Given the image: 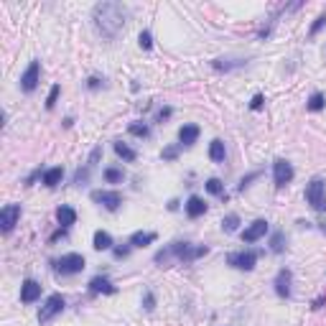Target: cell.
I'll return each mask as SVG.
<instances>
[{
	"instance_id": "1",
	"label": "cell",
	"mask_w": 326,
	"mask_h": 326,
	"mask_svg": "<svg viewBox=\"0 0 326 326\" xmlns=\"http://www.w3.org/2000/svg\"><path fill=\"white\" fill-rule=\"evenodd\" d=\"M92 21H95V28L105 38H115L125 28L128 10L123 3H97L92 8Z\"/></svg>"
},
{
	"instance_id": "2",
	"label": "cell",
	"mask_w": 326,
	"mask_h": 326,
	"mask_svg": "<svg viewBox=\"0 0 326 326\" xmlns=\"http://www.w3.org/2000/svg\"><path fill=\"white\" fill-rule=\"evenodd\" d=\"M209 253V247H191V242H173L168 245L166 250H161V253L156 255V262L158 265H166L168 260H179V262H189V260H196L201 255Z\"/></svg>"
},
{
	"instance_id": "3",
	"label": "cell",
	"mask_w": 326,
	"mask_h": 326,
	"mask_svg": "<svg viewBox=\"0 0 326 326\" xmlns=\"http://www.w3.org/2000/svg\"><path fill=\"white\" fill-rule=\"evenodd\" d=\"M306 201L314 206L316 212H326V181L324 179H311L306 186Z\"/></svg>"
},
{
	"instance_id": "4",
	"label": "cell",
	"mask_w": 326,
	"mask_h": 326,
	"mask_svg": "<svg viewBox=\"0 0 326 326\" xmlns=\"http://www.w3.org/2000/svg\"><path fill=\"white\" fill-rule=\"evenodd\" d=\"M84 255H77V253H69V255H62L56 260V273L59 275H77L84 270Z\"/></svg>"
},
{
	"instance_id": "5",
	"label": "cell",
	"mask_w": 326,
	"mask_h": 326,
	"mask_svg": "<svg viewBox=\"0 0 326 326\" xmlns=\"http://www.w3.org/2000/svg\"><path fill=\"white\" fill-rule=\"evenodd\" d=\"M62 311H64V295L54 293V295H49V298H46V303L41 306V311H38V321H41V324H46V321H51L56 314H62Z\"/></svg>"
},
{
	"instance_id": "6",
	"label": "cell",
	"mask_w": 326,
	"mask_h": 326,
	"mask_svg": "<svg viewBox=\"0 0 326 326\" xmlns=\"http://www.w3.org/2000/svg\"><path fill=\"white\" fill-rule=\"evenodd\" d=\"M227 262L237 270H253L255 262H258V253L255 250H242V253H232L227 255Z\"/></svg>"
},
{
	"instance_id": "7",
	"label": "cell",
	"mask_w": 326,
	"mask_h": 326,
	"mask_svg": "<svg viewBox=\"0 0 326 326\" xmlns=\"http://www.w3.org/2000/svg\"><path fill=\"white\" fill-rule=\"evenodd\" d=\"M38 79H41V62H33L26 66V71H23V77H21V90L23 92H33L36 87H38Z\"/></svg>"
},
{
	"instance_id": "8",
	"label": "cell",
	"mask_w": 326,
	"mask_h": 326,
	"mask_svg": "<svg viewBox=\"0 0 326 326\" xmlns=\"http://www.w3.org/2000/svg\"><path fill=\"white\" fill-rule=\"evenodd\" d=\"M18 219H21V206L18 204H8L3 206V212H0V229H3L5 234L18 225Z\"/></svg>"
},
{
	"instance_id": "9",
	"label": "cell",
	"mask_w": 326,
	"mask_h": 326,
	"mask_svg": "<svg viewBox=\"0 0 326 326\" xmlns=\"http://www.w3.org/2000/svg\"><path fill=\"white\" fill-rule=\"evenodd\" d=\"M273 181H275V186H286V184H291L293 181V166L288 161H275L273 163Z\"/></svg>"
},
{
	"instance_id": "10",
	"label": "cell",
	"mask_w": 326,
	"mask_h": 326,
	"mask_svg": "<svg viewBox=\"0 0 326 326\" xmlns=\"http://www.w3.org/2000/svg\"><path fill=\"white\" fill-rule=\"evenodd\" d=\"M92 199L102 206H107L110 212H115L117 206L123 204V194L120 191H92Z\"/></svg>"
},
{
	"instance_id": "11",
	"label": "cell",
	"mask_w": 326,
	"mask_h": 326,
	"mask_svg": "<svg viewBox=\"0 0 326 326\" xmlns=\"http://www.w3.org/2000/svg\"><path fill=\"white\" fill-rule=\"evenodd\" d=\"M265 234H268V222H265V219H255L253 225L242 232V240L245 242H258L260 237H265Z\"/></svg>"
},
{
	"instance_id": "12",
	"label": "cell",
	"mask_w": 326,
	"mask_h": 326,
	"mask_svg": "<svg viewBox=\"0 0 326 326\" xmlns=\"http://www.w3.org/2000/svg\"><path fill=\"white\" fill-rule=\"evenodd\" d=\"M41 298V286L36 283V280H23L21 286V301L23 303H33Z\"/></svg>"
},
{
	"instance_id": "13",
	"label": "cell",
	"mask_w": 326,
	"mask_h": 326,
	"mask_svg": "<svg viewBox=\"0 0 326 326\" xmlns=\"http://www.w3.org/2000/svg\"><path fill=\"white\" fill-rule=\"evenodd\" d=\"M291 270H278V275H275V293L280 295V298H288L291 295Z\"/></svg>"
},
{
	"instance_id": "14",
	"label": "cell",
	"mask_w": 326,
	"mask_h": 326,
	"mask_svg": "<svg viewBox=\"0 0 326 326\" xmlns=\"http://www.w3.org/2000/svg\"><path fill=\"white\" fill-rule=\"evenodd\" d=\"M56 222H59V225H62L64 229H69V227L74 225V222H77V212H74L71 206L62 204V206L56 209Z\"/></svg>"
},
{
	"instance_id": "15",
	"label": "cell",
	"mask_w": 326,
	"mask_h": 326,
	"mask_svg": "<svg viewBox=\"0 0 326 326\" xmlns=\"http://www.w3.org/2000/svg\"><path fill=\"white\" fill-rule=\"evenodd\" d=\"M204 212H206L204 199H201V196H189V201H186V214H189L191 219H196V217H201Z\"/></svg>"
},
{
	"instance_id": "16",
	"label": "cell",
	"mask_w": 326,
	"mask_h": 326,
	"mask_svg": "<svg viewBox=\"0 0 326 326\" xmlns=\"http://www.w3.org/2000/svg\"><path fill=\"white\" fill-rule=\"evenodd\" d=\"M199 125H184L181 130H179V140H181V145H194L196 143V138H199Z\"/></svg>"
},
{
	"instance_id": "17",
	"label": "cell",
	"mask_w": 326,
	"mask_h": 326,
	"mask_svg": "<svg viewBox=\"0 0 326 326\" xmlns=\"http://www.w3.org/2000/svg\"><path fill=\"white\" fill-rule=\"evenodd\" d=\"M245 64H247L245 59H214V62H212V66H214L217 71H232V69L245 66Z\"/></svg>"
},
{
	"instance_id": "18",
	"label": "cell",
	"mask_w": 326,
	"mask_h": 326,
	"mask_svg": "<svg viewBox=\"0 0 326 326\" xmlns=\"http://www.w3.org/2000/svg\"><path fill=\"white\" fill-rule=\"evenodd\" d=\"M90 291H92V293H115V286L110 283L107 278L97 275V278H92V280H90Z\"/></svg>"
},
{
	"instance_id": "19",
	"label": "cell",
	"mask_w": 326,
	"mask_h": 326,
	"mask_svg": "<svg viewBox=\"0 0 326 326\" xmlns=\"http://www.w3.org/2000/svg\"><path fill=\"white\" fill-rule=\"evenodd\" d=\"M64 179V168L62 166H54V168H49V171H43V184L46 186H59V181Z\"/></svg>"
},
{
	"instance_id": "20",
	"label": "cell",
	"mask_w": 326,
	"mask_h": 326,
	"mask_svg": "<svg viewBox=\"0 0 326 326\" xmlns=\"http://www.w3.org/2000/svg\"><path fill=\"white\" fill-rule=\"evenodd\" d=\"M156 240V232H135L130 234V247H145Z\"/></svg>"
},
{
	"instance_id": "21",
	"label": "cell",
	"mask_w": 326,
	"mask_h": 326,
	"mask_svg": "<svg viewBox=\"0 0 326 326\" xmlns=\"http://www.w3.org/2000/svg\"><path fill=\"white\" fill-rule=\"evenodd\" d=\"M225 156H227L225 143H222V140H212V145H209V158L214 163H225Z\"/></svg>"
},
{
	"instance_id": "22",
	"label": "cell",
	"mask_w": 326,
	"mask_h": 326,
	"mask_svg": "<svg viewBox=\"0 0 326 326\" xmlns=\"http://www.w3.org/2000/svg\"><path fill=\"white\" fill-rule=\"evenodd\" d=\"M110 247H112V237H110V232L97 229V232H95V250H110Z\"/></svg>"
},
{
	"instance_id": "23",
	"label": "cell",
	"mask_w": 326,
	"mask_h": 326,
	"mask_svg": "<svg viewBox=\"0 0 326 326\" xmlns=\"http://www.w3.org/2000/svg\"><path fill=\"white\" fill-rule=\"evenodd\" d=\"M115 153L120 156L123 161H135V151H132L130 145H125L123 140H117V143H115Z\"/></svg>"
},
{
	"instance_id": "24",
	"label": "cell",
	"mask_w": 326,
	"mask_h": 326,
	"mask_svg": "<svg viewBox=\"0 0 326 326\" xmlns=\"http://www.w3.org/2000/svg\"><path fill=\"white\" fill-rule=\"evenodd\" d=\"M324 105H326V97H324L321 92H314V95L308 97V105H306V107H308L311 112H319Z\"/></svg>"
},
{
	"instance_id": "25",
	"label": "cell",
	"mask_w": 326,
	"mask_h": 326,
	"mask_svg": "<svg viewBox=\"0 0 326 326\" xmlns=\"http://www.w3.org/2000/svg\"><path fill=\"white\" fill-rule=\"evenodd\" d=\"M270 250H273V253H283V250H286V234H283V232H275V234H273Z\"/></svg>"
},
{
	"instance_id": "26",
	"label": "cell",
	"mask_w": 326,
	"mask_h": 326,
	"mask_svg": "<svg viewBox=\"0 0 326 326\" xmlns=\"http://www.w3.org/2000/svg\"><path fill=\"white\" fill-rule=\"evenodd\" d=\"M237 225H240V217H237V214H227L225 219H222V229H225V232H234Z\"/></svg>"
},
{
	"instance_id": "27",
	"label": "cell",
	"mask_w": 326,
	"mask_h": 326,
	"mask_svg": "<svg viewBox=\"0 0 326 326\" xmlns=\"http://www.w3.org/2000/svg\"><path fill=\"white\" fill-rule=\"evenodd\" d=\"M128 130H130V135H138V138H148V132H151V128L145 123H132Z\"/></svg>"
},
{
	"instance_id": "28",
	"label": "cell",
	"mask_w": 326,
	"mask_h": 326,
	"mask_svg": "<svg viewBox=\"0 0 326 326\" xmlns=\"http://www.w3.org/2000/svg\"><path fill=\"white\" fill-rule=\"evenodd\" d=\"M105 179H107L110 184H120V181L125 179V173H123L120 168H105Z\"/></svg>"
},
{
	"instance_id": "29",
	"label": "cell",
	"mask_w": 326,
	"mask_h": 326,
	"mask_svg": "<svg viewBox=\"0 0 326 326\" xmlns=\"http://www.w3.org/2000/svg\"><path fill=\"white\" fill-rule=\"evenodd\" d=\"M206 191H209V194H217V196H225V186H222L219 179H209V181H206Z\"/></svg>"
},
{
	"instance_id": "30",
	"label": "cell",
	"mask_w": 326,
	"mask_h": 326,
	"mask_svg": "<svg viewBox=\"0 0 326 326\" xmlns=\"http://www.w3.org/2000/svg\"><path fill=\"white\" fill-rule=\"evenodd\" d=\"M59 92H62V87H59V84H54L51 87V92H49V97H46V107L51 110L54 105H56V99H59Z\"/></svg>"
},
{
	"instance_id": "31",
	"label": "cell",
	"mask_w": 326,
	"mask_h": 326,
	"mask_svg": "<svg viewBox=\"0 0 326 326\" xmlns=\"http://www.w3.org/2000/svg\"><path fill=\"white\" fill-rule=\"evenodd\" d=\"M324 26H326V13H321V16H319V18L314 21V26H311V31H308V33H311V36H316V33L321 31Z\"/></svg>"
},
{
	"instance_id": "32",
	"label": "cell",
	"mask_w": 326,
	"mask_h": 326,
	"mask_svg": "<svg viewBox=\"0 0 326 326\" xmlns=\"http://www.w3.org/2000/svg\"><path fill=\"white\" fill-rule=\"evenodd\" d=\"M138 41H140V49H151V46H153V36H151V31H143V33L138 36Z\"/></svg>"
},
{
	"instance_id": "33",
	"label": "cell",
	"mask_w": 326,
	"mask_h": 326,
	"mask_svg": "<svg viewBox=\"0 0 326 326\" xmlns=\"http://www.w3.org/2000/svg\"><path fill=\"white\" fill-rule=\"evenodd\" d=\"M176 156H179V145H171V148L163 151V161H173Z\"/></svg>"
},
{
	"instance_id": "34",
	"label": "cell",
	"mask_w": 326,
	"mask_h": 326,
	"mask_svg": "<svg viewBox=\"0 0 326 326\" xmlns=\"http://www.w3.org/2000/svg\"><path fill=\"white\" fill-rule=\"evenodd\" d=\"M143 306H145V311H153V308H156V295H153V293H145Z\"/></svg>"
},
{
	"instance_id": "35",
	"label": "cell",
	"mask_w": 326,
	"mask_h": 326,
	"mask_svg": "<svg viewBox=\"0 0 326 326\" xmlns=\"http://www.w3.org/2000/svg\"><path fill=\"white\" fill-rule=\"evenodd\" d=\"M258 176H260L258 171H255V173H250V176H245V179L240 181V189H245V186H250V181H255V179H258Z\"/></svg>"
},
{
	"instance_id": "36",
	"label": "cell",
	"mask_w": 326,
	"mask_h": 326,
	"mask_svg": "<svg viewBox=\"0 0 326 326\" xmlns=\"http://www.w3.org/2000/svg\"><path fill=\"white\" fill-rule=\"evenodd\" d=\"M262 102H265V99H262V95H255V97H253V102H250V107H253V110H260V107H262Z\"/></svg>"
},
{
	"instance_id": "37",
	"label": "cell",
	"mask_w": 326,
	"mask_h": 326,
	"mask_svg": "<svg viewBox=\"0 0 326 326\" xmlns=\"http://www.w3.org/2000/svg\"><path fill=\"white\" fill-rule=\"evenodd\" d=\"M128 255H130V247H115V258L123 260V258H128Z\"/></svg>"
},
{
	"instance_id": "38",
	"label": "cell",
	"mask_w": 326,
	"mask_h": 326,
	"mask_svg": "<svg viewBox=\"0 0 326 326\" xmlns=\"http://www.w3.org/2000/svg\"><path fill=\"white\" fill-rule=\"evenodd\" d=\"M99 153H102V148H95V151H92V156H90V166H92V163H97Z\"/></svg>"
},
{
	"instance_id": "39",
	"label": "cell",
	"mask_w": 326,
	"mask_h": 326,
	"mask_svg": "<svg viewBox=\"0 0 326 326\" xmlns=\"http://www.w3.org/2000/svg\"><path fill=\"white\" fill-rule=\"evenodd\" d=\"M166 117H171V107H163V110L158 112V120H166Z\"/></svg>"
},
{
	"instance_id": "40",
	"label": "cell",
	"mask_w": 326,
	"mask_h": 326,
	"mask_svg": "<svg viewBox=\"0 0 326 326\" xmlns=\"http://www.w3.org/2000/svg\"><path fill=\"white\" fill-rule=\"evenodd\" d=\"M97 87H99V79L92 77V79H90V90H97Z\"/></svg>"
},
{
	"instance_id": "41",
	"label": "cell",
	"mask_w": 326,
	"mask_h": 326,
	"mask_svg": "<svg viewBox=\"0 0 326 326\" xmlns=\"http://www.w3.org/2000/svg\"><path fill=\"white\" fill-rule=\"evenodd\" d=\"M321 229H324V232H326V225H321Z\"/></svg>"
}]
</instances>
